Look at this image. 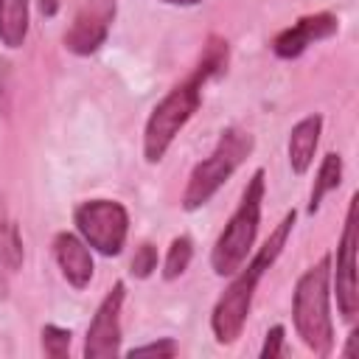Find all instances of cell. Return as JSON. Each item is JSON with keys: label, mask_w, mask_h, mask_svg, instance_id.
<instances>
[{"label": "cell", "mask_w": 359, "mask_h": 359, "mask_svg": "<svg viewBox=\"0 0 359 359\" xmlns=\"http://www.w3.org/2000/svg\"><path fill=\"white\" fill-rule=\"evenodd\" d=\"M227 67V42L222 39H210L205 48V56L199 59V65L191 70V76L185 81H180L149 115L146 121V135H143V154L149 163L163 160V154L168 151L171 140L177 137V132L191 121V115L199 109L202 101V87L208 79L219 76Z\"/></svg>", "instance_id": "6da1fadb"}, {"label": "cell", "mask_w": 359, "mask_h": 359, "mask_svg": "<svg viewBox=\"0 0 359 359\" xmlns=\"http://www.w3.org/2000/svg\"><path fill=\"white\" fill-rule=\"evenodd\" d=\"M292 224H294V210L283 216V222L272 230V236L264 241V247L255 252V258L241 269L238 275L233 278V283L224 289V294L219 297L216 309H213V317H210V328L216 334V339L222 345H230L238 339L241 328H244V320L250 314V306H252V294H255V286L261 280V275L275 264V258L280 255L289 233H292Z\"/></svg>", "instance_id": "7a4b0ae2"}, {"label": "cell", "mask_w": 359, "mask_h": 359, "mask_svg": "<svg viewBox=\"0 0 359 359\" xmlns=\"http://www.w3.org/2000/svg\"><path fill=\"white\" fill-rule=\"evenodd\" d=\"M328 280H331V255H323L309 266L294 286V328L303 337L306 348L317 356H328L334 345V325L328 314Z\"/></svg>", "instance_id": "3957f363"}, {"label": "cell", "mask_w": 359, "mask_h": 359, "mask_svg": "<svg viewBox=\"0 0 359 359\" xmlns=\"http://www.w3.org/2000/svg\"><path fill=\"white\" fill-rule=\"evenodd\" d=\"M261 199H264V171L258 168L252 174V180L247 182L236 213L230 216L227 227L222 230V236L216 238V247L210 252V264H213L216 275H236L241 269V264L247 261V255L255 244L258 222H261Z\"/></svg>", "instance_id": "277c9868"}, {"label": "cell", "mask_w": 359, "mask_h": 359, "mask_svg": "<svg viewBox=\"0 0 359 359\" xmlns=\"http://www.w3.org/2000/svg\"><path fill=\"white\" fill-rule=\"evenodd\" d=\"M250 151H252V135L250 132L236 129V126L224 129L213 154L194 165L188 185H185V194H182V208L185 210L202 208L222 188V182L230 180V174L244 163V157Z\"/></svg>", "instance_id": "5b68a950"}, {"label": "cell", "mask_w": 359, "mask_h": 359, "mask_svg": "<svg viewBox=\"0 0 359 359\" xmlns=\"http://www.w3.org/2000/svg\"><path fill=\"white\" fill-rule=\"evenodd\" d=\"M79 233L84 236V241L98 250L101 255H118L123 241H126V230H129V213L121 202L112 199H90L81 202L73 213Z\"/></svg>", "instance_id": "8992f818"}, {"label": "cell", "mask_w": 359, "mask_h": 359, "mask_svg": "<svg viewBox=\"0 0 359 359\" xmlns=\"http://www.w3.org/2000/svg\"><path fill=\"white\" fill-rule=\"evenodd\" d=\"M112 17H115V0H84L73 25L65 34V48L76 56L95 53L109 34Z\"/></svg>", "instance_id": "52a82bcc"}, {"label": "cell", "mask_w": 359, "mask_h": 359, "mask_svg": "<svg viewBox=\"0 0 359 359\" xmlns=\"http://www.w3.org/2000/svg\"><path fill=\"white\" fill-rule=\"evenodd\" d=\"M123 283H115L107 297L101 300L84 339V356L87 359H107L115 356L121 348V306H123Z\"/></svg>", "instance_id": "ba28073f"}, {"label": "cell", "mask_w": 359, "mask_h": 359, "mask_svg": "<svg viewBox=\"0 0 359 359\" xmlns=\"http://www.w3.org/2000/svg\"><path fill=\"white\" fill-rule=\"evenodd\" d=\"M356 196H351L345 233L337 252V306L345 320H353L359 311V289H356Z\"/></svg>", "instance_id": "9c48e42d"}, {"label": "cell", "mask_w": 359, "mask_h": 359, "mask_svg": "<svg viewBox=\"0 0 359 359\" xmlns=\"http://www.w3.org/2000/svg\"><path fill=\"white\" fill-rule=\"evenodd\" d=\"M339 22L334 14H314V17H303L297 20L292 28L280 31L272 42V50L280 56V59H294L300 56L314 39H325L331 34H337Z\"/></svg>", "instance_id": "30bf717a"}, {"label": "cell", "mask_w": 359, "mask_h": 359, "mask_svg": "<svg viewBox=\"0 0 359 359\" xmlns=\"http://www.w3.org/2000/svg\"><path fill=\"white\" fill-rule=\"evenodd\" d=\"M53 255L62 266V275L67 278L70 286L84 289L93 278V255L87 250V244L81 238H76L73 233H59L53 238Z\"/></svg>", "instance_id": "8fae6325"}, {"label": "cell", "mask_w": 359, "mask_h": 359, "mask_svg": "<svg viewBox=\"0 0 359 359\" xmlns=\"http://www.w3.org/2000/svg\"><path fill=\"white\" fill-rule=\"evenodd\" d=\"M320 129H323V118L320 115H309L300 123H294L292 135H289V165L294 174H306L311 160H314V149L320 140Z\"/></svg>", "instance_id": "7c38bea8"}, {"label": "cell", "mask_w": 359, "mask_h": 359, "mask_svg": "<svg viewBox=\"0 0 359 359\" xmlns=\"http://www.w3.org/2000/svg\"><path fill=\"white\" fill-rule=\"evenodd\" d=\"M28 34V0H0V42L20 48Z\"/></svg>", "instance_id": "4fadbf2b"}, {"label": "cell", "mask_w": 359, "mask_h": 359, "mask_svg": "<svg viewBox=\"0 0 359 359\" xmlns=\"http://www.w3.org/2000/svg\"><path fill=\"white\" fill-rule=\"evenodd\" d=\"M339 180H342V157L331 151V154H325V160L317 171V180H314V188H311V196H309V213H314L320 208L323 196L328 191H334L339 185Z\"/></svg>", "instance_id": "5bb4252c"}, {"label": "cell", "mask_w": 359, "mask_h": 359, "mask_svg": "<svg viewBox=\"0 0 359 359\" xmlns=\"http://www.w3.org/2000/svg\"><path fill=\"white\" fill-rule=\"evenodd\" d=\"M191 258H194L191 238H188V236L174 238V241H171V247H168V255H165V269H163V278H165V280L180 278V275L188 269Z\"/></svg>", "instance_id": "9a60e30c"}, {"label": "cell", "mask_w": 359, "mask_h": 359, "mask_svg": "<svg viewBox=\"0 0 359 359\" xmlns=\"http://www.w3.org/2000/svg\"><path fill=\"white\" fill-rule=\"evenodd\" d=\"M0 264L17 269L22 264V241L14 222H0Z\"/></svg>", "instance_id": "2e32d148"}, {"label": "cell", "mask_w": 359, "mask_h": 359, "mask_svg": "<svg viewBox=\"0 0 359 359\" xmlns=\"http://www.w3.org/2000/svg\"><path fill=\"white\" fill-rule=\"evenodd\" d=\"M42 351L50 359H65L70 351V331L59 325H45L42 328Z\"/></svg>", "instance_id": "e0dca14e"}, {"label": "cell", "mask_w": 359, "mask_h": 359, "mask_svg": "<svg viewBox=\"0 0 359 359\" xmlns=\"http://www.w3.org/2000/svg\"><path fill=\"white\" fill-rule=\"evenodd\" d=\"M154 269H157V247L140 244L135 258H132V275L135 278H149Z\"/></svg>", "instance_id": "ac0fdd59"}, {"label": "cell", "mask_w": 359, "mask_h": 359, "mask_svg": "<svg viewBox=\"0 0 359 359\" xmlns=\"http://www.w3.org/2000/svg\"><path fill=\"white\" fill-rule=\"evenodd\" d=\"M177 353V342L174 339H160V342H149L140 348H132L129 356H174Z\"/></svg>", "instance_id": "d6986e66"}, {"label": "cell", "mask_w": 359, "mask_h": 359, "mask_svg": "<svg viewBox=\"0 0 359 359\" xmlns=\"http://www.w3.org/2000/svg\"><path fill=\"white\" fill-rule=\"evenodd\" d=\"M283 353V325H272L266 331L264 348H261V359H275Z\"/></svg>", "instance_id": "ffe728a7"}, {"label": "cell", "mask_w": 359, "mask_h": 359, "mask_svg": "<svg viewBox=\"0 0 359 359\" xmlns=\"http://www.w3.org/2000/svg\"><path fill=\"white\" fill-rule=\"evenodd\" d=\"M39 3V11L45 14V17H53L56 11H59V0H36Z\"/></svg>", "instance_id": "44dd1931"}, {"label": "cell", "mask_w": 359, "mask_h": 359, "mask_svg": "<svg viewBox=\"0 0 359 359\" xmlns=\"http://www.w3.org/2000/svg\"><path fill=\"white\" fill-rule=\"evenodd\" d=\"M353 348H356V331H353V334H351V337H348V348H345V351H342V353H345V356H348V359H351V356H353Z\"/></svg>", "instance_id": "7402d4cb"}, {"label": "cell", "mask_w": 359, "mask_h": 359, "mask_svg": "<svg viewBox=\"0 0 359 359\" xmlns=\"http://www.w3.org/2000/svg\"><path fill=\"white\" fill-rule=\"evenodd\" d=\"M163 3H168V6H194L199 0H163Z\"/></svg>", "instance_id": "603a6c76"}]
</instances>
